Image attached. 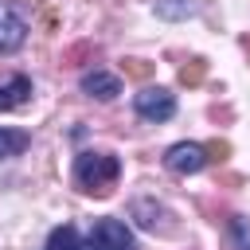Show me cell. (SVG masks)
Instances as JSON below:
<instances>
[{"label":"cell","instance_id":"11","mask_svg":"<svg viewBox=\"0 0 250 250\" xmlns=\"http://www.w3.org/2000/svg\"><path fill=\"white\" fill-rule=\"evenodd\" d=\"M27 145H31V137H27L23 129H0V160H12V156H20Z\"/></svg>","mask_w":250,"mask_h":250},{"label":"cell","instance_id":"15","mask_svg":"<svg viewBox=\"0 0 250 250\" xmlns=\"http://www.w3.org/2000/svg\"><path fill=\"white\" fill-rule=\"evenodd\" d=\"M246 51H250V35H246Z\"/></svg>","mask_w":250,"mask_h":250},{"label":"cell","instance_id":"7","mask_svg":"<svg viewBox=\"0 0 250 250\" xmlns=\"http://www.w3.org/2000/svg\"><path fill=\"white\" fill-rule=\"evenodd\" d=\"M27 98H31V78L27 74H12L8 82H0V113L20 109Z\"/></svg>","mask_w":250,"mask_h":250},{"label":"cell","instance_id":"3","mask_svg":"<svg viewBox=\"0 0 250 250\" xmlns=\"http://www.w3.org/2000/svg\"><path fill=\"white\" fill-rule=\"evenodd\" d=\"M86 250H137L133 242V230L121 223V219H98L90 227V238H86Z\"/></svg>","mask_w":250,"mask_h":250},{"label":"cell","instance_id":"14","mask_svg":"<svg viewBox=\"0 0 250 250\" xmlns=\"http://www.w3.org/2000/svg\"><path fill=\"white\" fill-rule=\"evenodd\" d=\"M148 70H152V66H148V62H141V59H129V62H125V74H133V78H145Z\"/></svg>","mask_w":250,"mask_h":250},{"label":"cell","instance_id":"6","mask_svg":"<svg viewBox=\"0 0 250 250\" xmlns=\"http://www.w3.org/2000/svg\"><path fill=\"white\" fill-rule=\"evenodd\" d=\"M78 86H82L86 98H98V102H113V98L121 94V78L109 74V70H86V74L78 78Z\"/></svg>","mask_w":250,"mask_h":250},{"label":"cell","instance_id":"1","mask_svg":"<svg viewBox=\"0 0 250 250\" xmlns=\"http://www.w3.org/2000/svg\"><path fill=\"white\" fill-rule=\"evenodd\" d=\"M121 176V160L113 152H78L74 156V184L86 195H109Z\"/></svg>","mask_w":250,"mask_h":250},{"label":"cell","instance_id":"4","mask_svg":"<svg viewBox=\"0 0 250 250\" xmlns=\"http://www.w3.org/2000/svg\"><path fill=\"white\" fill-rule=\"evenodd\" d=\"M207 160H211L207 145H195V141H180V145H172L164 152V168L176 172V176H195V172L207 168Z\"/></svg>","mask_w":250,"mask_h":250},{"label":"cell","instance_id":"10","mask_svg":"<svg viewBox=\"0 0 250 250\" xmlns=\"http://www.w3.org/2000/svg\"><path fill=\"white\" fill-rule=\"evenodd\" d=\"M43 250H82V234H78V227H74V223L55 227V230L47 234V246H43Z\"/></svg>","mask_w":250,"mask_h":250},{"label":"cell","instance_id":"2","mask_svg":"<svg viewBox=\"0 0 250 250\" xmlns=\"http://www.w3.org/2000/svg\"><path fill=\"white\" fill-rule=\"evenodd\" d=\"M133 109H137V117H145L152 125L172 121L176 117V94L164 86H145L141 94H133Z\"/></svg>","mask_w":250,"mask_h":250},{"label":"cell","instance_id":"9","mask_svg":"<svg viewBox=\"0 0 250 250\" xmlns=\"http://www.w3.org/2000/svg\"><path fill=\"white\" fill-rule=\"evenodd\" d=\"M152 8H156V16H160V20H172V23H180V20H191V16H199L203 0H156Z\"/></svg>","mask_w":250,"mask_h":250},{"label":"cell","instance_id":"5","mask_svg":"<svg viewBox=\"0 0 250 250\" xmlns=\"http://www.w3.org/2000/svg\"><path fill=\"white\" fill-rule=\"evenodd\" d=\"M23 39H27V20H23L12 4H0V55L20 51Z\"/></svg>","mask_w":250,"mask_h":250},{"label":"cell","instance_id":"13","mask_svg":"<svg viewBox=\"0 0 250 250\" xmlns=\"http://www.w3.org/2000/svg\"><path fill=\"white\" fill-rule=\"evenodd\" d=\"M230 234H234V246L238 250H250V219L246 215H234L230 219Z\"/></svg>","mask_w":250,"mask_h":250},{"label":"cell","instance_id":"12","mask_svg":"<svg viewBox=\"0 0 250 250\" xmlns=\"http://www.w3.org/2000/svg\"><path fill=\"white\" fill-rule=\"evenodd\" d=\"M203 74H207V62H203V59H191L188 66H180V82H184V86H199Z\"/></svg>","mask_w":250,"mask_h":250},{"label":"cell","instance_id":"8","mask_svg":"<svg viewBox=\"0 0 250 250\" xmlns=\"http://www.w3.org/2000/svg\"><path fill=\"white\" fill-rule=\"evenodd\" d=\"M133 219L145 230H168V223H160V219H168V211L160 203H152V199H133Z\"/></svg>","mask_w":250,"mask_h":250}]
</instances>
